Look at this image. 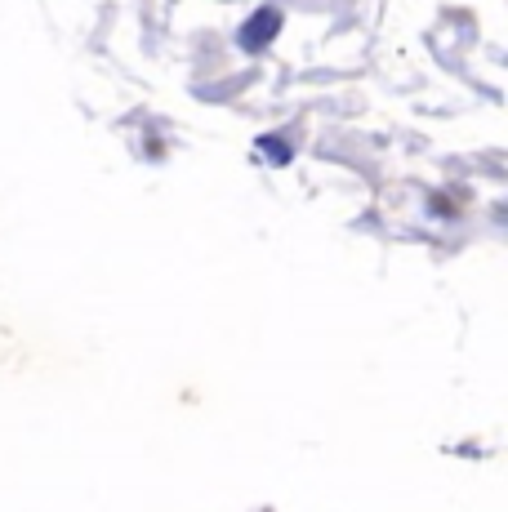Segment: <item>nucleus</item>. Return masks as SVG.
<instances>
[]
</instances>
